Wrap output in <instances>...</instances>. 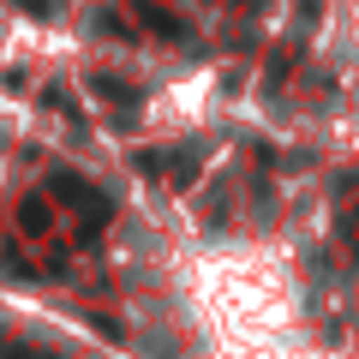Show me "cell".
Here are the masks:
<instances>
[{"instance_id":"6da1fadb","label":"cell","mask_w":359,"mask_h":359,"mask_svg":"<svg viewBox=\"0 0 359 359\" xmlns=\"http://www.w3.org/2000/svg\"><path fill=\"white\" fill-rule=\"evenodd\" d=\"M138 25H144V30H156V36H168V42L186 36V18L168 13V6H150V0H138Z\"/></svg>"},{"instance_id":"277c9868","label":"cell","mask_w":359,"mask_h":359,"mask_svg":"<svg viewBox=\"0 0 359 359\" xmlns=\"http://www.w3.org/2000/svg\"><path fill=\"white\" fill-rule=\"evenodd\" d=\"M13 6H25L30 18H48V13H54V0H13Z\"/></svg>"},{"instance_id":"5b68a950","label":"cell","mask_w":359,"mask_h":359,"mask_svg":"<svg viewBox=\"0 0 359 359\" xmlns=\"http://www.w3.org/2000/svg\"><path fill=\"white\" fill-rule=\"evenodd\" d=\"M240 6H264V0H240Z\"/></svg>"},{"instance_id":"3957f363","label":"cell","mask_w":359,"mask_h":359,"mask_svg":"<svg viewBox=\"0 0 359 359\" xmlns=\"http://www.w3.org/2000/svg\"><path fill=\"white\" fill-rule=\"evenodd\" d=\"M18 228H25V233H48V204H42V198H25V210H18Z\"/></svg>"},{"instance_id":"7a4b0ae2","label":"cell","mask_w":359,"mask_h":359,"mask_svg":"<svg viewBox=\"0 0 359 359\" xmlns=\"http://www.w3.org/2000/svg\"><path fill=\"white\" fill-rule=\"evenodd\" d=\"M90 90H96V96H108L114 108H138V90H132V84H120L114 72H96V78H90Z\"/></svg>"}]
</instances>
